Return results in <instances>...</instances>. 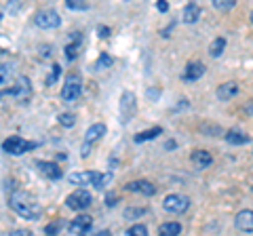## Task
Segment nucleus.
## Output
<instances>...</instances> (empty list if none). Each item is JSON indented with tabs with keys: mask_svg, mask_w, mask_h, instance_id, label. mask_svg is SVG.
I'll return each mask as SVG.
<instances>
[{
	"mask_svg": "<svg viewBox=\"0 0 253 236\" xmlns=\"http://www.w3.org/2000/svg\"><path fill=\"white\" fill-rule=\"evenodd\" d=\"M9 207L19 217L32 219V222H34V219H41V215H42V209H41V204H38L36 196L26 192V190H13L9 194Z\"/></svg>",
	"mask_w": 253,
	"mask_h": 236,
	"instance_id": "1",
	"label": "nucleus"
},
{
	"mask_svg": "<svg viewBox=\"0 0 253 236\" xmlns=\"http://www.w3.org/2000/svg\"><path fill=\"white\" fill-rule=\"evenodd\" d=\"M70 184L76 186H93L95 190H104L112 182V173H101V171H76L68 175Z\"/></svg>",
	"mask_w": 253,
	"mask_h": 236,
	"instance_id": "2",
	"label": "nucleus"
},
{
	"mask_svg": "<svg viewBox=\"0 0 253 236\" xmlns=\"http://www.w3.org/2000/svg\"><path fill=\"white\" fill-rule=\"evenodd\" d=\"M34 148H38L36 141H26L19 135H11V137H6L2 141V150L9 156H21V154H26L30 150H34Z\"/></svg>",
	"mask_w": 253,
	"mask_h": 236,
	"instance_id": "3",
	"label": "nucleus"
},
{
	"mask_svg": "<svg viewBox=\"0 0 253 236\" xmlns=\"http://www.w3.org/2000/svg\"><path fill=\"white\" fill-rule=\"evenodd\" d=\"M83 93V78L81 74H68L66 80H63V86H61V99L66 101V104H70V101H76L78 97H81Z\"/></svg>",
	"mask_w": 253,
	"mask_h": 236,
	"instance_id": "4",
	"label": "nucleus"
},
{
	"mask_svg": "<svg viewBox=\"0 0 253 236\" xmlns=\"http://www.w3.org/2000/svg\"><path fill=\"white\" fill-rule=\"evenodd\" d=\"M163 209L167 211V213L181 215V213H186V211L190 209V198L186 194H177V192L167 194L165 196V200H163Z\"/></svg>",
	"mask_w": 253,
	"mask_h": 236,
	"instance_id": "5",
	"label": "nucleus"
},
{
	"mask_svg": "<svg viewBox=\"0 0 253 236\" xmlns=\"http://www.w3.org/2000/svg\"><path fill=\"white\" fill-rule=\"evenodd\" d=\"M106 124L104 122H95L93 127H89L86 129V133H84V141H83V148H81V156L83 158H86V156L91 154V148H93V144H97V141L106 135Z\"/></svg>",
	"mask_w": 253,
	"mask_h": 236,
	"instance_id": "6",
	"label": "nucleus"
},
{
	"mask_svg": "<svg viewBox=\"0 0 253 236\" xmlns=\"http://www.w3.org/2000/svg\"><path fill=\"white\" fill-rule=\"evenodd\" d=\"M4 95H11L15 101L23 104L32 95V80L28 76H17V80L13 82L11 89H4Z\"/></svg>",
	"mask_w": 253,
	"mask_h": 236,
	"instance_id": "7",
	"label": "nucleus"
},
{
	"mask_svg": "<svg viewBox=\"0 0 253 236\" xmlns=\"http://www.w3.org/2000/svg\"><path fill=\"white\" fill-rule=\"evenodd\" d=\"M91 204H93V196L89 190H84V188H78L72 194H68V198H66V207L72 211H84V209H89Z\"/></svg>",
	"mask_w": 253,
	"mask_h": 236,
	"instance_id": "8",
	"label": "nucleus"
},
{
	"mask_svg": "<svg viewBox=\"0 0 253 236\" xmlns=\"http://www.w3.org/2000/svg\"><path fill=\"white\" fill-rule=\"evenodd\" d=\"M34 23L41 30H55L61 26V17L55 9H42L34 15Z\"/></svg>",
	"mask_w": 253,
	"mask_h": 236,
	"instance_id": "9",
	"label": "nucleus"
},
{
	"mask_svg": "<svg viewBox=\"0 0 253 236\" xmlns=\"http://www.w3.org/2000/svg\"><path fill=\"white\" fill-rule=\"evenodd\" d=\"M137 112V99H135V93L133 91H125L121 95V118L123 122H131L133 116Z\"/></svg>",
	"mask_w": 253,
	"mask_h": 236,
	"instance_id": "10",
	"label": "nucleus"
},
{
	"mask_svg": "<svg viewBox=\"0 0 253 236\" xmlns=\"http://www.w3.org/2000/svg\"><path fill=\"white\" fill-rule=\"evenodd\" d=\"M126 192H135V194H144V196H154L156 194V186L148 179H135V182H129L125 186Z\"/></svg>",
	"mask_w": 253,
	"mask_h": 236,
	"instance_id": "11",
	"label": "nucleus"
},
{
	"mask_svg": "<svg viewBox=\"0 0 253 236\" xmlns=\"http://www.w3.org/2000/svg\"><path fill=\"white\" fill-rule=\"evenodd\" d=\"M91 224H93V217H91V215H86V213H83V215H76L72 222H70L68 230H70V234L84 236V232H89Z\"/></svg>",
	"mask_w": 253,
	"mask_h": 236,
	"instance_id": "12",
	"label": "nucleus"
},
{
	"mask_svg": "<svg viewBox=\"0 0 253 236\" xmlns=\"http://www.w3.org/2000/svg\"><path fill=\"white\" fill-rule=\"evenodd\" d=\"M38 171H41V175L46 177V179H61L63 177V171L57 162H49V160H38L36 162Z\"/></svg>",
	"mask_w": 253,
	"mask_h": 236,
	"instance_id": "13",
	"label": "nucleus"
},
{
	"mask_svg": "<svg viewBox=\"0 0 253 236\" xmlns=\"http://www.w3.org/2000/svg\"><path fill=\"white\" fill-rule=\"evenodd\" d=\"M234 226H236V230H241V232H253V211L251 209H243L236 213L234 217Z\"/></svg>",
	"mask_w": 253,
	"mask_h": 236,
	"instance_id": "14",
	"label": "nucleus"
},
{
	"mask_svg": "<svg viewBox=\"0 0 253 236\" xmlns=\"http://www.w3.org/2000/svg\"><path fill=\"white\" fill-rule=\"evenodd\" d=\"M205 64L203 61H190V64L186 66V70H184V74H181V78H184L186 82H196L199 78L205 74Z\"/></svg>",
	"mask_w": 253,
	"mask_h": 236,
	"instance_id": "15",
	"label": "nucleus"
},
{
	"mask_svg": "<svg viewBox=\"0 0 253 236\" xmlns=\"http://www.w3.org/2000/svg\"><path fill=\"white\" fill-rule=\"evenodd\" d=\"M190 162L194 164V169L203 171V169H207L209 164L213 162V156H211V152H207V150H194L192 154H190Z\"/></svg>",
	"mask_w": 253,
	"mask_h": 236,
	"instance_id": "16",
	"label": "nucleus"
},
{
	"mask_svg": "<svg viewBox=\"0 0 253 236\" xmlns=\"http://www.w3.org/2000/svg\"><path fill=\"white\" fill-rule=\"evenodd\" d=\"M239 91H241L239 82H234V80L224 82V84H219V86H217V99L228 101V99H232V97L239 95Z\"/></svg>",
	"mask_w": 253,
	"mask_h": 236,
	"instance_id": "17",
	"label": "nucleus"
},
{
	"mask_svg": "<svg viewBox=\"0 0 253 236\" xmlns=\"http://www.w3.org/2000/svg\"><path fill=\"white\" fill-rule=\"evenodd\" d=\"M201 17V6L196 2H190L184 6V11H181V21L184 23H196Z\"/></svg>",
	"mask_w": 253,
	"mask_h": 236,
	"instance_id": "18",
	"label": "nucleus"
},
{
	"mask_svg": "<svg viewBox=\"0 0 253 236\" xmlns=\"http://www.w3.org/2000/svg\"><path fill=\"white\" fill-rule=\"evenodd\" d=\"M224 139L228 141V144H232V146H245V144H249V135L247 133H243L239 129H230L224 135Z\"/></svg>",
	"mask_w": 253,
	"mask_h": 236,
	"instance_id": "19",
	"label": "nucleus"
},
{
	"mask_svg": "<svg viewBox=\"0 0 253 236\" xmlns=\"http://www.w3.org/2000/svg\"><path fill=\"white\" fill-rule=\"evenodd\" d=\"M163 135V127H152V129H148V131H139L135 137H133V141L135 144H144V141H152L156 137H161Z\"/></svg>",
	"mask_w": 253,
	"mask_h": 236,
	"instance_id": "20",
	"label": "nucleus"
},
{
	"mask_svg": "<svg viewBox=\"0 0 253 236\" xmlns=\"http://www.w3.org/2000/svg\"><path fill=\"white\" fill-rule=\"evenodd\" d=\"M181 224L179 222H167L158 228V236H179Z\"/></svg>",
	"mask_w": 253,
	"mask_h": 236,
	"instance_id": "21",
	"label": "nucleus"
},
{
	"mask_svg": "<svg viewBox=\"0 0 253 236\" xmlns=\"http://www.w3.org/2000/svg\"><path fill=\"white\" fill-rule=\"evenodd\" d=\"M224 49H226V38L224 36H217L215 40H213L211 44H209V55L211 57H221V53H224Z\"/></svg>",
	"mask_w": 253,
	"mask_h": 236,
	"instance_id": "22",
	"label": "nucleus"
},
{
	"mask_svg": "<svg viewBox=\"0 0 253 236\" xmlns=\"http://www.w3.org/2000/svg\"><path fill=\"white\" fill-rule=\"evenodd\" d=\"M114 64V59L112 57H110V55L108 53H101L99 55V59L97 61H95V70H97V72H104V70H110V66H112Z\"/></svg>",
	"mask_w": 253,
	"mask_h": 236,
	"instance_id": "23",
	"label": "nucleus"
},
{
	"mask_svg": "<svg viewBox=\"0 0 253 236\" xmlns=\"http://www.w3.org/2000/svg\"><path fill=\"white\" fill-rule=\"evenodd\" d=\"M57 120H59V124H61V127H66V129H72L74 124H76V114H74V112H61Z\"/></svg>",
	"mask_w": 253,
	"mask_h": 236,
	"instance_id": "24",
	"label": "nucleus"
},
{
	"mask_svg": "<svg viewBox=\"0 0 253 236\" xmlns=\"http://www.w3.org/2000/svg\"><path fill=\"white\" fill-rule=\"evenodd\" d=\"M11 66H0V91H4V86H9V80H11Z\"/></svg>",
	"mask_w": 253,
	"mask_h": 236,
	"instance_id": "25",
	"label": "nucleus"
},
{
	"mask_svg": "<svg viewBox=\"0 0 253 236\" xmlns=\"http://www.w3.org/2000/svg\"><path fill=\"white\" fill-rule=\"evenodd\" d=\"M61 228H63V219H55V222H51L44 228V234L46 236H57L61 232Z\"/></svg>",
	"mask_w": 253,
	"mask_h": 236,
	"instance_id": "26",
	"label": "nucleus"
},
{
	"mask_svg": "<svg viewBox=\"0 0 253 236\" xmlns=\"http://www.w3.org/2000/svg\"><path fill=\"white\" fill-rule=\"evenodd\" d=\"M126 236H148V228L144 224H133L126 230Z\"/></svg>",
	"mask_w": 253,
	"mask_h": 236,
	"instance_id": "27",
	"label": "nucleus"
},
{
	"mask_svg": "<svg viewBox=\"0 0 253 236\" xmlns=\"http://www.w3.org/2000/svg\"><path fill=\"white\" fill-rule=\"evenodd\" d=\"M78 46H81V42H68L66 44V59L68 61H74L76 59V55H78Z\"/></svg>",
	"mask_w": 253,
	"mask_h": 236,
	"instance_id": "28",
	"label": "nucleus"
},
{
	"mask_svg": "<svg viewBox=\"0 0 253 236\" xmlns=\"http://www.w3.org/2000/svg\"><path fill=\"white\" fill-rule=\"evenodd\" d=\"M66 6H68V9H72V11H86L91 4L84 2V0H68Z\"/></svg>",
	"mask_w": 253,
	"mask_h": 236,
	"instance_id": "29",
	"label": "nucleus"
},
{
	"mask_svg": "<svg viewBox=\"0 0 253 236\" xmlns=\"http://www.w3.org/2000/svg\"><path fill=\"white\" fill-rule=\"evenodd\" d=\"M236 0H213V6H215L217 11H230L234 9Z\"/></svg>",
	"mask_w": 253,
	"mask_h": 236,
	"instance_id": "30",
	"label": "nucleus"
},
{
	"mask_svg": "<svg viewBox=\"0 0 253 236\" xmlns=\"http://www.w3.org/2000/svg\"><path fill=\"white\" fill-rule=\"evenodd\" d=\"M146 211L148 209H144V207H139V209H126L125 211V219H129V222H131V219H137V217L144 215Z\"/></svg>",
	"mask_w": 253,
	"mask_h": 236,
	"instance_id": "31",
	"label": "nucleus"
},
{
	"mask_svg": "<svg viewBox=\"0 0 253 236\" xmlns=\"http://www.w3.org/2000/svg\"><path fill=\"white\" fill-rule=\"evenodd\" d=\"M59 74H61V66L59 64H53V68H51V76L46 78V84H55L57 82V78H59Z\"/></svg>",
	"mask_w": 253,
	"mask_h": 236,
	"instance_id": "32",
	"label": "nucleus"
},
{
	"mask_svg": "<svg viewBox=\"0 0 253 236\" xmlns=\"http://www.w3.org/2000/svg\"><path fill=\"white\" fill-rule=\"evenodd\" d=\"M9 236H34L32 230H26V228H17V230H11Z\"/></svg>",
	"mask_w": 253,
	"mask_h": 236,
	"instance_id": "33",
	"label": "nucleus"
},
{
	"mask_svg": "<svg viewBox=\"0 0 253 236\" xmlns=\"http://www.w3.org/2000/svg\"><path fill=\"white\" fill-rule=\"evenodd\" d=\"M118 200H121V196H118V194H108L106 196V204H108V207H116Z\"/></svg>",
	"mask_w": 253,
	"mask_h": 236,
	"instance_id": "34",
	"label": "nucleus"
},
{
	"mask_svg": "<svg viewBox=\"0 0 253 236\" xmlns=\"http://www.w3.org/2000/svg\"><path fill=\"white\" fill-rule=\"evenodd\" d=\"M156 11L158 13H167L169 11V2H167V0H158V2H156Z\"/></svg>",
	"mask_w": 253,
	"mask_h": 236,
	"instance_id": "35",
	"label": "nucleus"
},
{
	"mask_svg": "<svg viewBox=\"0 0 253 236\" xmlns=\"http://www.w3.org/2000/svg\"><path fill=\"white\" fill-rule=\"evenodd\" d=\"M243 112L247 114V116H253V99L251 101H247V104H245V108H243Z\"/></svg>",
	"mask_w": 253,
	"mask_h": 236,
	"instance_id": "36",
	"label": "nucleus"
},
{
	"mask_svg": "<svg viewBox=\"0 0 253 236\" xmlns=\"http://www.w3.org/2000/svg\"><path fill=\"white\" fill-rule=\"evenodd\" d=\"M97 34H99V38H108L110 36V28L108 26H99V32Z\"/></svg>",
	"mask_w": 253,
	"mask_h": 236,
	"instance_id": "37",
	"label": "nucleus"
},
{
	"mask_svg": "<svg viewBox=\"0 0 253 236\" xmlns=\"http://www.w3.org/2000/svg\"><path fill=\"white\" fill-rule=\"evenodd\" d=\"M93 236H112V232L110 230H99V232H95Z\"/></svg>",
	"mask_w": 253,
	"mask_h": 236,
	"instance_id": "38",
	"label": "nucleus"
},
{
	"mask_svg": "<svg viewBox=\"0 0 253 236\" xmlns=\"http://www.w3.org/2000/svg\"><path fill=\"white\" fill-rule=\"evenodd\" d=\"M148 95H150V97H156V95H158V91H156V89H150V91H148Z\"/></svg>",
	"mask_w": 253,
	"mask_h": 236,
	"instance_id": "39",
	"label": "nucleus"
},
{
	"mask_svg": "<svg viewBox=\"0 0 253 236\" xmlns=\"http://www.w3.org/2000/svg\"><path fill=\"white\" fill-rule=\"evenodd\" d=\"M2 97H6V95H4V91H0V101H2Z\"/></svg>",
	"mask_w": 253,
	"mask_h": 236,
	"instance_id": "40",
	"label": "nucleus"
},
{
	"mask_svg": "<svg viewBox=\"0 0 253 236\" xmlns=\"http://www.w3.org/2000/svg\"><path fill=\"white\" fill-rule=\"evenodd\" d=\"M251 23H253V11H251Z\"/></svg>",
	"mask_w": 253,
	"mask_h": 236,
	"instance_id": "41",
	"label": "nucleus"
}]
</instances>
